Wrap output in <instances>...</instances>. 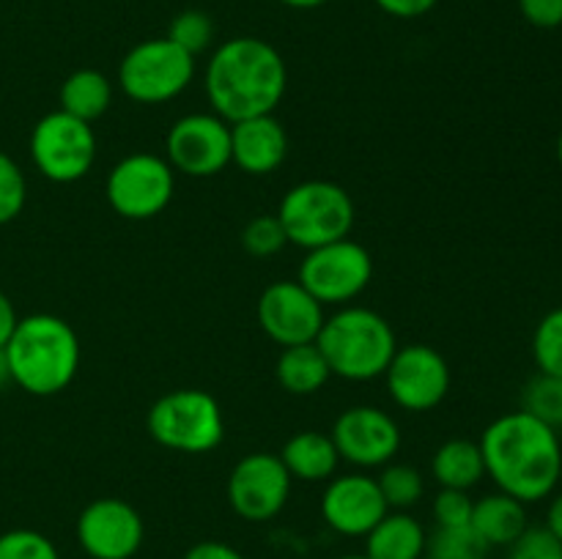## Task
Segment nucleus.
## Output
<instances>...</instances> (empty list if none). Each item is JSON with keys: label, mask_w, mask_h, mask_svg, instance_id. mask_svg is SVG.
I'll return each instance as SVG.
<instances>
[{"label": "nucleus", "mask_w": 562, "mask_h": 559, "mask_svg": "<svg viewBox=\"0 0 562 559\" xmlns=\"http://www.w3.org/2000/svg\"><path fill=\"white\" fill-rule=\"evenodd\" d=\"M486 475L494 486L519 502L549 499L562 480L560 433L530 411L497 417L481 436Z\"/></svg>", "instance_id": "f257e3e1"}, {"label": "nucleus", "mask_w": 562, "mask_h": 559, "mask_svg": "<svg viewBox=\"0 0 562 559\" xmlns=\"http://www.w3.org/2000/svg\"><path fill=\"white\" fill-rule=\"evenodd\" d=\"M289 69L278 47L258 36L220 44L203 71V91L214 115L228 124L269 115L283 102Z\"/></svg>", "instance_id": "f03ea898"}, {"label": "nucleus", "mask_w": 562, "mask_h": 559, "mask_svg": "<svg viewBox=\"0 0 562 559\" xmlns=\"http://www.w3.org/2000/svg\"><path fill=\"white\" fill-rule=\"evenodd\" d=\"M11 384L36 398H53L75 381L80 370V338L64 318L36 312L20 318L5 343Z\"/></svg>", "instance_id": "7ed1b4c3"}, {"label": "nucleus", "mask_w": 562, "mask_h": 559, "mask_svg": "<svg viewBox=\"0 0 562 559\" xmlns=\"http://www.w3.org/2000/svg\"><path fill=\"white\" fill-rule=\"evenodd\" d=\"M316 345L327 360L329 373L346 381H373L384 376L398 351L387 318L360 305H346L335 316L324 318Z\"/></svg>", "instance_id": "20e7f679"}, {"label": "nucleus", "mask_w": 562, "mask_h": 559, "mask_svg": "<svg viewBox=\"0 0 562 559\" xmlns=\"http://www.w3.org/2000/svg\"><path fill=\"white\" fill-rule=\"evenodd\" d=\"M278 219L289 244L302 250H316L329 241L346 239L355 228V201L335 181L311 179L294 184L283 195Z\"/></svg>", "instance_id": "39448f33"}, {"label": "nucleus", "mask_w": 562, "mask_h": 559, "mask_svg": "<svg viewBox=\"0 0 562 559\" xmlns=\"http://www.w3.org/2000/svg\"><path fill=\"white\" fill-rule=\"evenodd\" d=\"M146 427L165 449L203 455L220 447L225 436V417L217 398L206 389H173L154 400Z\"/></svg>", "instance_id": "423d86ee"}, {"label": "nucleus", "mask_w": 562, "mask_h": 559, "mask_svg": "<svg viewBox=\"0 0 562 559\" xmlns=\"http://www.w3.org/2000/svg\"><path fill=\"white\" fill-rule=\"evenodd\" d=\"M195 77V58L168 36L135 44L119 64V88L137 104H165L181 96Z\"/></svg>", "instance_id": "0eeeda50"}, {"label": "nucleus", "mask_w": 562, "mask_h": 559, "mask_svg": "<svg viewBox=\"0 0 562 559\" xmlns=\"http://www.w3.org/2000/svg\"><path fill=\"white\" fill-rule=\"evenodd\" d=\"M27 148L38 173L55 184H75L86 179L97 162L93 126L64 110H55L36 121Z\"/></svg>", "instance_id": "6e6552de"}, {"label": "nucleus", "mask_w": 562, "mask_h": 559, "mask_svg": "<svg viewBox=\"0 0 562 559\" xmlns=\"http://www.w3.org/2000/svg\"><path fill=\"white\" fill-rule=\"evenodd\" d=\"M176 192V170L170 168L168 159L157 153H130L119 159L108 175V195L110 208L119 217L151 219L170 206Z\"/></svg>", "instance_id": "1a4fd4ad"}, {"label": "nucleus", "mask_w": 562, "mask_h": 559, "mask_svg": "<svg viewBox=\"0 0 562 559\" xmlns=\"http://www.w3.org/2000/svg\"><path fill=\"white\" fill-rule=\"evenodd\" d=\"M300 280L324 307H346L355 301L373 280V258L360 241L349 236L307 250L300 263Z\"/></svg>", "instance_id": "9d476101"}, {"label": "nucleus", "mask_w": 562, "mask_h": 559, "mask_svg": "<svg viewBox=\"0 0 562 559\" xmlns=\"http://www.w3.org/2000/svg\"><path fill=\"white\" fill-rule=\"evenodd\" d=\"M291 475L274 453H247L231 469L225 497L239 518L263 524L280 515L291 497Z\"/></svg>", "instance_id": "9b49d317"}, {"label": "nucleus", "mask_w": 562, "mask_h": 559, "mask_svg": "<svg viewBox=\"0 0 562 559\" xmlns=\"http://www.w3.org/2000/svg\"><path fill=\"white\" fill-rule=\"evenodd\" d=\"M168 162L176 173L212 179L231 164V124L214 113H190L165 137Z\"/></svg>", "instance_id": "f8f14e48"}, {"label": "nucleus", "mask_w": 562, "mask_h": 559, "mask_svg": "<svg viewBox=\"0 0 562 559\" xmlns=\"http://www.w3.org/2000/svg\"><path fill=\"white\" fill-rule=\"evenodd\" d=\"M390 398L404 411H431L448 398L450 365L434 345L409 343L395 351L384 370Z\"/></svg>", "instance_id": "ddd939ff"}, {"label": "nucleus", "mask_w": 562, "mask_h": 559, "mask_svg": "<svg viewBox=\"0 0 562 559\" xmlns=\"http://www.w3.org/2000/svg\"><path fill=\"white\" fill-rule=\"evenodd\" d=\"M77 543L91 559H132L143 546L146 524L130 502L93 499L77 515Z\"/></svg>", "instance_id": "4468645a"}, {"label": "nucleus", "mask_w": 562, "mask_h": 559, "mask_svg": "<svg viewBox=\"0 0 562 559\" xmlns=\"http://www.w3.org/2000/svg\"><path fill=\"white\" fill-rule=\"evenodd\" d=\"M256 312L263 334L283 349L316 343L324 318H327L322 301L300 280H280L263 288Z\"/></svg>", "instance_id": "2eb2a0df"}, {"label": "nucleus", "mask_w": 562, "mask_h": 559, "mask_svg": "<svg viewBox=\"0 0 562 559\" xmlns=\"http://www.w3.org/2000/svg\"><path fill=\"white\" fill-rule=\"evenodd\" d=\"M329 436L338 447L340 460L362 469L387 466L401 449L398 422L379 406H351L340 411Z\"/></svg>", "instance_id": "dca6fc26"}, {"label": "nucleus", "mask_w": 562, "mask_h": 559, "mask_svg": "<svg viewBox=\"0 0 562 559\" xmlns=\"http://www.w3.org/2000/svg\"><path fill=\"white\" fill-rule=\"evenodd\" d=\"M390 513L376 480L368 475L329 477L322 497V515L338 535L366 537Z\"/></svg>", "instance_id": "f3484780"}, {"label": "nucleus", "mask_w": 562, "mask_h": 559, "mask_svg": "<svg viewBox=\"0 0 562 559\" xmlns=\"http://www.w3.org/2000/svg\"><path fill=\"white\" fill-rule=\"evenodd\" d=\"M289 157V135L269 115H256L231 124V162L247 175H269Z\"/></svg>", "instance_id": "a211bd4d"}, {"label": "nucleus", "mask_w": 562, "mask_h": 559, "mask_svg": "<svg viewBox=\"0 0 562 559\" xmlns=\"http://www.w3.org/2000/svg\"><path fill=\"white\" fill-rule=\"evenodd\" d=\"M280 460L289 469L291 480L324 482L338 471L340 455L333 436L318 431H300L283 444Z\"/></svg>", "instance_id": "6ab92c4d"}, {"label": "nucleus", "mask_w": 562, "mask_h": 559, "mask_svg": "<svg viewBox=\"0 0 562 559\" xmlns=\"http://www.w3.org/2000/svg\"><path fill=\"white\" fill-rule=\"evenodd\" d=\"M426 529L406 510H390L366 535L368 559H423Z\"/></svg>", "instance_id": "aec40b11"}, {"label": "nucleus", "mask_w": 562, "mask_h": 559, "mask_svg": "<svg viewBox=\"0 0 562 559\" xmlns=\"http://www.w3.org/2000/svg\"><path fill=\"white\" fill-rule=\"evenodd\" d=\"M470 526L483 537L488 548L510 546L530 526L527 524V504L503 491L488 493V497L477 499L472 507Z\"/></svg>", "instance_id": "412c9836"}, {"label": "nucleus", "mask_w": 562, "mask_h": 559, "mask_svg": "<svg viewBox=\"0 0 562 559\" xmlns=\"http://www.w3.org/2000/svg\"><path fill=\"white\" fill-rule=\"evenodd\" d=\"M60 110L75 118L93 124L113 104V82L99 69H77L60 82Z\"/></svg>", "instance_id": "4be33fe9"}, {"label": "nucleus", "mask_w": 562, "mask_h": 559, "mask_svg": "<svg viewBox=\"0 0 562 559\" xmlns=\"http://www.w3.org/2000/svg\"><path fill=\"white\" fill-rule=\"evenodd\" d=\"M434 480L442 488H456V491H470L486 477L483 466L481 444L472 438H448L442 447L434 453L431 460Z\"/></svg>", "instance_id": "5701e85b"}, {"label": "nucleus", "mask_w": 562, "mask_h": 559, "mask_svg": "<svg viewBox=\"0 0 562 559\" xmlns=\"http://www.w3.org/2000/svg\"><path fill=\"white\" fill-rule=\"evenodd\" d=\"M280 387L291 395H316L329 381V367L316 343L289 345L280 351L278 365H274Z\"/></svg>", "instance_id": "b1692460"}, {"label": "nucleus", "mask_w": 562, "mask_h": 559, "mask_svg": "<svg viewBox=\"0 0 562 559\" xmlns=\"http://www.w3.org/2000/svg\"><path fill=\"white\" fill-rule=\"evenodd\" d=\"M488 546L472 526H437L426 537L423 559H486Z\"/></svg>", "instance_id": "393cba45"}, {"label": "nucleus", "mask_w": 562, "mask_h": 559, "mask_svg": "<svg viewBox=\"0 0 562 559\" xmlns=\"http://www.w3.org/2000/svg\"><path fill=\"white\" fill-rule=\"evenodd\" d=\"M376 486L382 491L390 510H409L426 497V480L415 466L393 464L382 466V475L376 477Z\"/></svg>", "instance_id": "a878e982"}, {"label": "nucleus", "mask_w": 562, "mask_h": 559, "mask_svg": "<svg viewBox=\"0 0 562 559\" xmlns=\"http://www.w3.org/2000/svg\"><path fill=\"white\" fill-rule=\"evenodd\" d=\"M521 409L530 411L552 431H562V376H543L538 373L521 395Z\"/></svg>", "instance_id": "bb28decb"}, {"label": "nucleus", "mask_w": 562, "mask_h": 559, "mask_svg": "<svg viewBox=\"0 0 562 559\" xmlns=\"http://www.w3.org/2000/svg\"><path fill=\"white\" fill-rule=\"evenodd\" d=\"M214 33H217L214 20L201 9L179 11V14L170 20V27H168L170 42L179 44V47L184 49V53H190L192 58H198V55H203L209 47H212Z\"/></svg>", "instance_id": "cd10ccee"}, {"label": "nucleus", "mask_w": 562, "mask_h": 559, "mask_svg": "<svg viewBox=\"0 0 562 559\" xmlns=\"http://www.w3.org/2000/svg\"><path fill=\"white\" fill-rule=\"evenodd\" d=\"M532 360L543 376H562V307H554L532 332Z\"/></svg>", "instance_id": "c85d7f7f"}, {"label": "nucleus", "mask_w": 562, "mask_h": 559, "mask_svg": "<svg viewBox=\"0 0 562 559\" xmlns=\"http://www.w3.org/2000/svg\"><path fill=\"white\" fill-rule=\"evenodd\" d=\"M285 244H289V239H285L278 214L252 217L250 223L245 225V230H241V247H245L247 255L258 258V261H269V258L278 255Z\"/></svg>", "instance_id": "c756f323"}, {"label": "nucleus", "mask_w": 562, "mask_h": 559, "mask_svg": "<svg viewBox=\"0 0 562 559\" xmlns=\"http://www.w3.org/2000/svg\"><path fill=\"white\" fill-rule=\"evenodd\" d=\"M27 201V181L20 164L0 151V225L14 223Z\"/></svg>", "instance_id": "7c9ffc66"}, {"label": "nucleus", "mask_w": 562, "mask_h": 559, "mask_svg": "<svg viewBox=\"0 0 562 559\" xmlns=\"http://www.w3.org/2000/svg\"><path fill=\"white\" fill-rule=\"evenodd\" d=\"M0 559H60V554L42 532L9 529L0 535Z\"/></svg>", "instance_id": "2f4dec72"}, {"label": "nucleus", "mask_w": 562, "mask_h": 559, "mask_svg": "<svg viewBox=\"0 0 562 559\" xmlns=\"http://www.w3.org/2000/svg\"><path fill=\"white\" fill-rule=\"evenodd\" d=\"M508 559H562V543L547 526H527L508 546Z\"/></svg>", "instance_id": "473e14b6"}, {"label": "nucleus", "mask_w": 562, "mask_h": 559, "mask_svg": "<svg viewBox=\"0 0 562 559\" xmlns=\"http://www.w3.org/2000/svg\"><path fill=\"white\" fill-rule=\"evenodd\" d=\"M472 507L475 502H472L470 491L442 488L434 499V518H437V526H470Z\"/></svg>", "instance_id": "72a5a7b5"}, {"label": "nucleus", "mask_w": 562, "mask_h": 559, "mask_svg": "<svg viewBox=\"0 0 562 559\" xmlns=\"http://www.w3.org/2000/svg\"><path fill=\"white\" fill-rule=\"evenodd\" d=\"M519 11L532 27L554 31L562 25V0H519Z\"/></svg>", "instance_id": "f704fd0d"}, {"label": "nucleus", "mask_w": 562, "mask_h": 559, "mask_svg": "<svg viewBox=\"0 0 562 559\" xmlns=\"http://www.w3.org/2000/svg\"><path fill=\"white\" fill-rule=\"evenodd\" d=\"M373 3L395 20H417V16H426L428 11L437 9L439 0H373Z\"/></svg>", "instance_id": "c9c22d12"}, {"label": "nucleus", "mask_w": 562, "mask_h": 559, "mask_svg": "<svg viewBox=\"0 0 562 559\" xmlns=\"http://www.w3.org/2000/svg\"><path fill=\"white\" fill-rule=\"evenodd\" d=\"M184 559H245V554L223 540H201L184 554Z\"/></svg>", "instance_id": "e433bc0d"}, {"label": "nucleus", "mask_w": 562, "mask_h": 559, "mask_svg": "<svg viewBox=\"0 0 562 559\" xmlns=\"http://www.w3.org/2000/svg\"><path fill=\"white\" fill-rule=\"evenodd\" d=\"M16 323H20V316H16L14 305H11L9 296L0 290V349H5V343L11 340V334H14Z\"/></svg>", "instance_id": "4c0bfd02"}, {"label": "nucleus", "mask_w": 562, "mask_h": 559, "mask_svg": "<svg viewBox=\"0 0 562 559\" xmlns=\"http://www.w3.org/2000/svg\"><path fill=\"white\" fill-rule=\"evenodd\" d=\"M547 526L549 532H552L554 537H558V540L562 543V491L558 493V497L552 499V502H549V510H547Z\"/></svg>", "instance_id": "58836bf2"}, {"label": "nucleus", "mask_w": 562, "mask_h": 559, "mask_svg": "<svg viewBox=\"0 0 562 559\" xmlns=\"http://www.w3.org/2000/svg\"><path fill=\"white\" fill-rule=\"evenodd\" d=\"M278 3L289 5V9H296V11H313V9H322V5H327L329 0H278Z\"/></svg>", "instance_id": "ea45409f"}, {"label": "nucleus", "mask_w": 562, "mask_h": 559, "mask_svg": "<svg viewBox=\"0 0 562 559\" xmlns=\"http://www.w3.org/2000/svg\"><path fill=\"white\" fill-rule=\"evenodd\" d=\"M11 384V370H9V360H5V351L0 349V392Z\"/></svg>", "instance_id": "a19ab883"}, {"label": "nucleus", "mask_w": 562, "mask_h": 559, "mask_svg": "<svg viewBox=\"0 0 562 559\" xmlns=\"http://www.w3.org/2000/svg\"><path fill=\"white\" fill-rule=\"evenodd\" d=\"M558 162H560V168H562V129H560V135H558Z\"/></svg>", "instance_id": "79ce46f5"}, {"label": "nucleus", "mask_w": 562, "mask_h": 559, "mask_svg": "<svg viewBox=\"0 0 562 559\" xmlns=\"http://www.w3.org/2000/svg\"><path fill=\"white\" fill-rule=\"evenodd\" d=\"M335 559H368L366 554H346V557H335Z\"/></svg>", "instance_id": "37998d69"}]
</instances>
